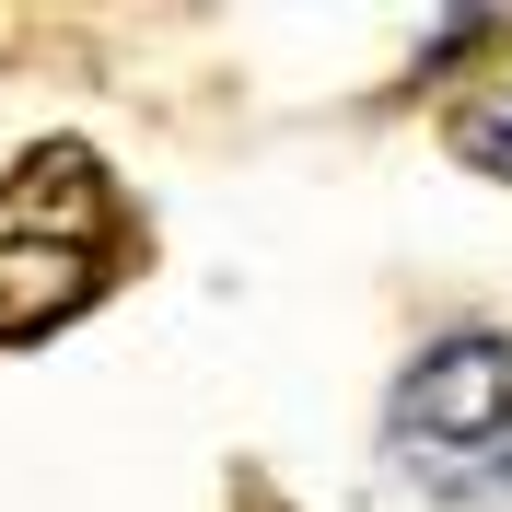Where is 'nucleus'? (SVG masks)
Instances as JSON below:
<instances>
[{"instance_id": "7ed1b4c3", "label": "nucleus", "mask_w": 512, "mask_h": 512, "mask_svg": "<svg viewBox=\"0 0 512 512\" xmlns=\"http://www.w3.org/2000/svg\"><path fill=\"white\" fill-rule=\"evenodd\" d=\"M454 152L478 163V175H501V187H512V82H501L489 105H466V117H454Z\"/></svg>"}, {"instance_id": "f03ea898", "label": "nucleus", "mask_w": 512, "mask_h": 512, "mask_svg": "<svg viewBox=\"0 0 512 512\" xmlns=\"http://www.w3.org/2000/svg\"><path fill=\"white\" fill-rule=\"evenodd\" d=\"M396 478L431 501H512V338H443L396 373L384 408Z\"/></svg>"}, {"instance_id": "f257e3e1", "label": "nucleus", "mask_w": 512, "mask_h": 512, "mask_svg": "<svg viewBox=\"0 0 512 512\" xmlns=\"http://www.w3.org/2000/svg\"><path fill=\"white\" fill-rule=\"evenodd\" d=\"M117 187L82 140H47L0 175V338H47L117 280Z\"/></svg>"}]
</instances>
